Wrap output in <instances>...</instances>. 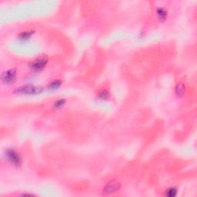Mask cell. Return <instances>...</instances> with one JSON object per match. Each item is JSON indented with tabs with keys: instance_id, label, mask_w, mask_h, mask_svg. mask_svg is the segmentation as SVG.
Returning <instances> with one entry per match:
<instances>
[{
	"instance_id": "obj_1",
	"label": "cell",
	"mask_w": 197,
	"mask_h": 197,
	"mask_svg": "<svg viewBox=\"0 0 197 197\" xmlns=\"http://www.w3.org/2000/svg\"><path fill=\"white\" fill-rule=\"evenodd\" d=\"M43 91V88L41 86H35L33 85H25L16 89L15 90V93L23 95H36L40 94Z\"/></svg>"
},
{
	"instance_id": "obj_2",
	"label": "cell",
	"mask_w": 197,
	"mask_h": 197,
	"mask_svg": "<svg viewBox=\"0 0 197 197\" xmlns=\"http://www.w3.org/2000/svg\"><path fill=\"white\" fill-rule=\"evenodd\" d=\"M6 158L7 160L13 165L16 167H19L21 166V157L19 156V153L16 151L15 150H13V149H9L6 151L5 153Z\"/></svg>"
},
{
	"instance_id": "obj_3",
	"label": "cell",
	"mask_w": 197,
	"mask_h": 197,
	"mask_svg": "<svg viewBox=\"0 0 197 197\" xmlns=\"http://www.w3.org/2000/svg\"><path fill=\"white\" fill-rule=\"evenodd\" d=\"M47 63V58H46V57H42V58H39L37 59L32 62L29 65V67L33 72L38 73V72H41L42 70H44Z\"/></svg>"
},
{
	"instance_id": "obj_4",
	"label": "cell",
	"mask_w": 197,
	"mask_h": 197,
	"mask_svg": "<svg viewBox=\"0 0 197 197\" xmlns=\"http://www.w3.org/2000/svg\"><path fill=\"white\" fill-rule=\"evenodd\" d=\"M1 79L6 85H11L14 83L16 79V70L15 69H12L5 71L1 76Z\"/></svg>"
},
{
	"instance_id": "obj_5",
	"label": "cell",
	"mask_w": 197,
	"mask_h": 197,
	"mask_svg": "<svg viewBox=\"0 0 197 197\" xmlns=\"http://www.w3.org/2000/svg\"><path fill=\"white\" fill-rule=\"evenodd\" d=\"M120 184L116 180H112L109 181L107 184L103 188V193L104 194H111L116 192L120 189Z\"/></svg>"
},
{
	"instance_id": "obj_6",
	"label": "cell",
	"mask_w": 197,
	"mask_h": 197,
	"mask_svg": "<svg viewBox=\"0 0 197 197\" xmlns=\"http://www.w3.org/2000/svg\"><path fill=\"white\" fill-rule=\"evenodd\" d=\"M34 33H35V31L33 30H27V31L22 32L19 35V39L21 41H27L33 36Z\"/></svg>"
},
{
	"instance_id": "obj_7",
	"label": "cell",
	"mask_w": 197,
	"mask_h": 197,
	"mask_svg": "<svg viewBox=\"0 0 197 197\" xmlns=\"http://www.w3.org/2000/svg\"><path fill=\"white\" fill-rule=\"evenodd\" d=\"M156 15L159 20H165L167 17V11L164 8H159L156 10Z\"/></svg>"
},
{
	"instance_id": "obj_8",
	"label": "cell",
	"mask_w": 197,
	"mask_h": 197,
	"mask_svg": "<svg viewBox=\"0 0 197 197\" xmlns=\"http://www.w3.org/2000/svg\"><path fill=\"white\" fill-rule=\"evenodd\" d=\"M62 85V82L59 80V79H56V80H54L52 82H51L48 85V89L51 91H54V90L58 89L60 87V85Z\"/></svg>"
},
{
	"instance_id": "obj_9",
	"label": "cell",
	"mask_w": 197,
	"mask_h": 197,
	"mask_svg": "<svg viewBox=\"0 0 197 197\" xmlns=\"http://www.w3.org/2000/svg\"><path fill=\"white\" fill-rule=\"evenodd\" d=\"M185 85L184 84L180 82L179 84H177L176 87V93L179 97H182L184 95L185 93Z\"/></svg>"
},
{
	"instance_id": "obj_10",
	"label": "cell",
	"mask_w": 197,
	"mask_h": 197,
	"mask_svg": "<svg viewBox=\"0 0 197 197\" xmlns=\"http://www.w3.org/2000/svg\"><path fill=\"white\" fill-rule=\"evenodd\" d=\"M98 97L100 98V100H107L108 98L109 97V94L106 90H102V91H100V93H98Z\"/></svg>"
},
{
	"instance_id": "obj_11",
	"label": "cell",
	"mask_w": 197,
	"mask_h": 197,
	"mask_svg": "<svg viewBox=\"0 0 197 197\" xmlns=\"http://www.w3.org/2000/svg\"><path fill=\"white\" fill-rule=\"evenodd\" d=\"M177 194V189L174 187H171L168 189L166 192V195L169 197H173L176 196Z\"/></svg>"
},
{
	"instance_id": "obj_12",
	"label": "cell",
	"mask_w": 197,
	"mask_h": 197,
	"mask_svg": "<svg viewBox=\"0 0 197 197\" xmlns=\"http://www.w3.org/2000/svg\"><path fill=\"white\" fill-rule=\"evenodd\" d=\"M65 103H66V100H64V99H60V100H57V101L55 102V104H54V107H55V109H59V108H61Z\"/></svg>"
}]
</instances>
